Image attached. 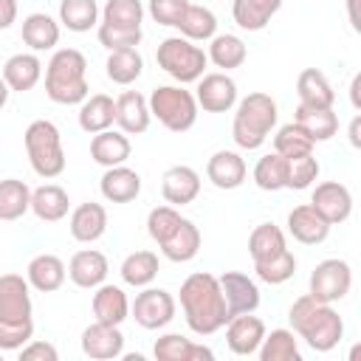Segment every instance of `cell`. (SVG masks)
Wrapping results in <instances>:
<instances>
[{"label":"cell","mask_w":361,"mask_h":361,"mask_svg":"<svg viewBox=\"0 0 361 361\" xmlns=\"http://www.w3.org/2000/svg\"><path fill=\"white\" fill-rule=\"evenodd\" d=\"M296 96H299V104H307V107H333L336 102L333 85L319 68H305L296 76Z\"/></svg>","instance_id":"33"},{"label":"cell","mask_w":361,"mask_h":361,"mask_svg":"<svg viewBox=\"0 0 361 361\" xmlns=\"http://www.w3.org/2000/svg\"><path fill=\"white\" fill-rule=\"evenodd\" d=\"M25 212H31V189L20 178H3L0 180V220L11 223L20 220Z\"/></svg>","instance_id":"39"},{"label":"cell","mask_w":361,"mask_h":361,"mask_svg":"<svg viewBox=\"0 0 361 361\" xmlns=\"http://www.w3.org/2000/svg\"><path fill=\"white\" fill-rule=\"evenodd\" d=\"M31 212L42 223H59L71 212V197H68V192L62 186L42 183V186L31 189Z\"/></svg>","instance_id":"27"},{"label":"cell","mask_w":361,"mask_h":361,"mask_svg":"<svg viewBox=\"0 0 361 361\" xmlns=\"http://www.w3.org/2000/svg\"><path fill=\"white\" fill-rule=\"evenodd\" d=\"M149 116L158 118L169 133H186L197 121V102L195 93L183 85H158L152 87L149 99Z\"/></svg>","instance_id":"6"},{"label":"cell","mask_w":361,"mask_h":361,"mask_svg":"<svg viewBox=\"0 0 361 361\" xmlns=\"http://www.w3.org/2000/svg\"><path fill=\"white\" fill-rule=\"evenodd\" d=\"M99 3L96 0H59V23L73 31V34H85L93 25H99Z\"/></svg>","instance_id":"40"},{"label":"cell","mask_w":361,"mask_h":361,"mask_svg":"<svg viewBox=\"0 0 361 361\" xmlns=\"http://www.w3.org/2000/svg\"><path fill=\"white\" fill-rule=\"evenodd\" d=\"M180 310L189 330L197 336H212L231 319L220 282L209 271H195L180 282Z\"/></svg>","instance_id":"1"},{"label":"cell","mask_w":361,"mask_h":361,"mask_svg":"<svg viewBox=\"0 0 361 361\" xmlns=\"http://www.w3.org/2000/svg\"><path fill=\"white\" fill-rule=\"evenodd\" d=\"M310 206L330 226H338L353 214V192L338 180H322V183H316V189L310 195Z\"/></svg>","instance_id":"11"},{"label":"cell","mask_w":361,"mask_h":361,"mask_svg":"<svg viewBox=\"0 0 361 361\" xmlns=\"http://www.w3.org/2000/svg\"><path fill=\"white\" fill-rule=\"evenodd\" d=\"M31 285L20 274H3L0 276V319L6 322H28L34 313L31 305Z\"/></svg>","instance_id":"15"},{"label":"cell","mask_w":361,"mask_h":361,"mask_svg":"<svg viewBox=\"0 0 361 361\" xmlns=\"http://www.w3.org/2000/svg\"><path fill=\"white\" fill-rule=\"evenodd\" d=\"M178 28H180V37H186L192 42H209L217 34V17L206 6L189 3L183 17H180V23H178Z\"/></svg>","instance_id":"41"},{"label":"cell","mask_w":361,"mask_h":361,"mask_svg":"<svg viewBox=\"0 0 361 361\" xmlns=\"http://www.w3.org/2000/svg\"><path fill=\"white\" fill-rule=\"evenodd\" d=\"M99 189H102V197L110 203H130L141 195V175L127 164L107 166L99 180Z\"/></svg>","instance_id":"21"},{"label":"cell","mask_w":361,"mask_h":361,"mask_svg":"<svg viewBox=\"0 0 361 361\" xmlns=\"http://www.w3.org/2000/svg\"><path fill=\"white\" fill-rule=\"evenodd\" d=\"M358 130H361V116H355V118L350 121V144H353V147H361V135H358Z\"/></svg>","instance_id":"55"},{"label":"cell","mask_w":361,"mask_h":361,"mask_svg":"<svg viewBox=\"0 0 361 361\" xmlns=\"http://www.w3.org/2000/svg\"><path fill=\"white\" fill-rule=\"evenodd\" d=\"M96 37H99V42H102L107 51H116V48H138L144 31H141V28H121V25L99 23Z\"/></svg>","instance_id":"49"},{"label":"cell","mask_w":361,"mask_h":361,"mask_svg":"<svg viewBox=\"0 0 361 361\" xmlns=\"http://www.w3.org/2000/svg\"><path fill=\"white\" fill-rule=\"evenodd\" d=\"M350 102L355 110H361V73H355L350 82Z\"/></svg>","instance_id":"54"},{"label":"cell","mask_w":361,"mask_h":361,"mask_svg":"<svg viewBox=\"0 0 361 361\" xmlns=\"http://www.w3.org/2000/svg\"><path fill=\"white\" fill-rule=\"evenodd\" d=\"M276 116H279L276 102L262 90H254L245 99H237V113L231 121L234 144L240 149H259L274 133Z\"/></svg>","instance_id":"4"},{"label":"cell","mask_w":361,"mask_h":361,"mask_svg":"<svg viewBox=\"0 0 361 361\" xmlns=\"http://www.w3.org/2000/svg\"><path fill=\"white\" fill-rule=\"evenodd\" d=\"M307 293L316 299V302H324V305H336L341 302L350 288H353V268L344 262V259H322L313 274H310V282H307Z\"/></svg>","instance_id":"8"},{"label":"cell","mask_w":361,"mask_h":361,"mask_svg":"<svg viewBox=\"0 0 361 361\" xmlns=\"http://www.w3.org/2000/svg\"><path fill=\"white\" fill-rule=\"evenodd\" d=\"M107 274H110V262L96 248H82L68 262V276L82 290H96L107 279Z\"/></svg>","instance_id":"16"},{"label":"cell","mask_w":361,"mask_h":361,"mask_svg":"<svg viewBox=\"0 0 361 361\" xmlns=\"http://www.w3.org/2000/svg\"><path fill=\"white\" fill-rule=\"evenodd\" d=\"M217 282H220V290H223L228 316L254 313L259 307V285L248 274H243V271H226V274L217 276Z\"/></svg>","instance_id":"12"},{"label":"cell","mask_w":361,"mask_h":361,"mask_svg":"<svg viewBox=\"0 0 361 361\" xmlns=\"http://www.w3.org/2000/svg\"><path fill=\"white\" fill-rule=\"evenodd\" d=\"M161 248V254L169 259V262H189V259H195L197 257V251H200V228L192 223V220H180L178 223V228L158 245Z\"/></svg>","instance_id":"32"},{"label":"cell","mask_w":361,"mask_h":361,"mask_svg":"<svg viewBox=\"0 0 361 361\" xmlns=\"http://www.w3.org/2000/svg\"><path fill=\"white\" fill-rule=\"evenodd\" d=\"M206 56H209V62H212L214 68H220V71L228 73V71H234V68H240V65L245 62L248 48H245V42H243L237 34H214V37L209 39Z\"/></svg>","instance_id":"35"},{"label":"cell","mask_w":361,"mask_h":361,"mask_svg":"<svg viewBox=\"0 0 361 361\" xmlns=\"http://www.w3.org/2000/svg\"><path fill=\"white\" fill-rule=\"evenodd\" d=\"M45 96L56 104H82L90 96L87 59L76 48H59L45 65Z\"/></svg>","instance_id":"3"},{"label":"cell","mask_w":361,"mask_h":361,"mask_svg":"<svg viewBox=\"0 0 361 361\" xmlns=\"http://www.w3.org/2000/svg\"><path fill=\"white\" fill-rule=\"evenodd\" d=\"M288 231L296 243L302 245H319L327 240L330 234V223L310 206V203H302V206H293L288 212Z\"/></svg>","instance_id":"18"},{"label":"cell","mask_w":361,"mask_h":361,"mask_svg":"<svg viewBox=\"0 0 361 361\" xmlns=\"http://www.w3.org/2000/svg\"><path fill=\"white\" fill-rule=\"evenodd\" d=\"M65 276H68V268L65 262L56 257V254H37L28 268H25V279L34 290L39 293H54L65 285Z\"/></svg>","instance_id":"24"},{"label":"cell","mask_w":361,"mask_h":361,"mask_svg":"<svg viewBox=\"0 0 361 361\" xmlns=\"http://www.w3.org/2000/svg\"><path fill=\"white\" fill-rule=\"evenodd\" d=\"M347 11H350V25L355 31H361V20H358V0H347Z\"/></svg>","instance_id":"56"},{"label":"cell","mask_w":361,"mask_h":361,"mask_svg":"<svg viewBox=\"0 0 361 361\" xmlns=\"http://www.w3.org/2000/svg\"><path fill=\"white\" fill-rule=\"evenodd\" d=\"M262 338H265V322L254 313H237L226 322V344L240 358L254 355Z\"/></svg>","instance_id":"13"},{"label":"cell","mask_w":361,"mask_h":361,"mask_svg":"<svg viewBox=\"0 0 361 361\" xmlns=\"http://www.w3.org/2000/svg\"><path fill=\"white\" fill-rule=\"evenodd\" d=\"M152 355L158 361H212L214 353L206 344H197L180 333H164L161 338H155Z\"/></svg>","instance_id":"23"},{"label":"cell","mask_w":361,"mask_h":361,"mask_svg":"<svg viewBox=\"0 0 361 361\" xmlns=\"http://www.w3.org/2000/svg\"><path fill=\"white\" fill-rule=\"evenodd\" d=\"M104 71H107L110 82L127 87V85H133L144 73V56H141L138 48H116V51L107 54Z\"/></svg>","instance_id":"36"},{"label":"cell","mask_w":361,"mask_h":361,"mask_svg":"<svg viewBox=\"0 0 361 361\" xmlns=\"http://www.w3.org/2000/svg\"><path fill=\"white\" fill-rule=\"evenodd\" d=\"M93 316L96 322H104V324H118L124 319H130V299L127 293L118 288V285H110V282H102L93 293Z\"/></svg>","instance_id":"29"},{"label":"cell","mask_w":361,"mask_h":361,"mask_svg":"<svg viewBox=\"0 0 361 361\" xmlns=\"http://www.w3.org/2000/svg\"><path fill=\"white\" fill-rule=\"evenodd\" d=\"M183 217H180V212L175 209V206H155V209H149V214H147V234L161 245L175 228H178V223H180Z\"/></svg>","instance_id":"48"},{"label":"cell","mask_w":361,"mask_h":361,"mask_svg":"<svg viewBox=\"0 0 361 361\" xmlns=\"http://www.w3.org/2000/svg\"><path fill=\"white\" fill-rule=\"evenodd\" d=\"M274 152L282 155V158H296V155H305V152H313V141L310 135L296 124H282L274 135Z\"/></svg>","instance_id":"44"},{"label":"cell","mask_w":361,"mask_h":361,"mask_svg":"<svg viewBox=\"0 0 361 361\" xmlns=\"http://www.w3.org/2000/svg\"><path fill=\"white\" fill-rule=\"evenodd\" d=\"M116 124V99L107 93H93L79 104V127L90 135L110 130Z\"/></svg>","instance_id":"30"},{"label":"cell","mask_w":361,"mask_h":361,"mask_svg":"<svg viewBox=\"0 0 361 361\" xmlns=\"http://www.w3.org/2000/svg\"><path fill=\"white\" fill-rule=\"evenodd\" d=\"M82 353L93 361H113L124 355V333L118 324L93 322L82 330Z\"/></svg>","instance_id":"14"},{"label":"cell","mask_w":361,"mask_h":361,"mask_svg":"<svg viewBox=\"0 0 361 361\" xmlns=\"http://www.w3.org/2000/svg\"><path fill=\"white\" fill-rule=\"evenodd\" d=\"M23 144L28 152V164L39 178L51 180V178H59L65 172L62 135H59V127L54 121H48V118L31 121L23 133Z\"/></svg>","instance_id":"5"},{"label":"cell","mask_w":361,"mask_h":361,"mask_svg":"<svg viewBox=\"0 0 361 361\" xmlns=\"http://www.w3.org/2000/svg\"><path fill=\"white\" fill-rule=\"evenodd\" d=\"M31 338H34V319H28V322L0 319V353H17Z\"/></svg>","instance_id":"50"},{"label":"cell","mask_w":361,"mask_h":361,"mask_svg":"<svg viewBox=\"0 0 361 361\" xmlns=\"http://www.w3.org/2000/svg\"><path fill=\"white\" fill-rule=\"evenodd\" d=\"M155 59H158V68L164 73H169L178 85L197 82L206 73V65H209L206 51L200 45H195L192 39H186V37H166V39H161L158 51H155Z\"/></svg>","instance_id":"7"},{"label":"cell","mask_w":361,"mask_h":361,"mask_svg":"<svg viewBox=\"0 0 361 361\" xmlns=\"http://www.w3.org/2000/svg\"><path fill=\"white\" fill-rule=\"evenodd\" d=\"M144 6L141 0H107L102 8V23L121 25V28H141Z\"/></svg>","instance_id":"47"},{"label":"cell","mask_w":361,"mask_h":361,"mask_svg":"<svg viewBox=\"0 0 361 361\" xmlns=\"http://www.w3.org/2000/svg\"><path fill=\"white\" fill-rule=\"evenodd\" d=\"M293 121L310 135V141H330L338 133V116L333 107H307V104H296Z\"/></svg>","instance_id":"31"},{"label":"cell","mask_w":361,"mask_h":361,"mask_svg":"<svg viewBox=\"0 0 361 361\" xmlns=\"http://www.w3.org/2000/svg\"><path fill=\"white\" fill-rule=\"evenodd\" d=\"M251 178L257 183V189H262V192H279V189H285V158L276 155V152L262 155L257 161Z\"/></svg>","instance_id":"46"},{"label":"cell","mask_w":361,"mask_h":361,"mask_svg":"<svg viewBox=\"0 0 361 361\" xmlns=\"http://www.w3.org/2000/svg\"><path fill=\"white\" fill-rule=\"evenodd\" d=\"M133 147H130V138L121 133V130H102L90 138V158L99 164V166H118V164H127Z\"/></svg>","instance_id":"26"},{"label":"cell","mask_w":361,"mask_h":361,"mask_svg":"<svg viewBox=\"0 0 361 361\" xmlns=\"http://www.w3.org/2000/svg\"><path fill=\"white\" fill-rule=\"evenodd\" d=\"M68 228H71V237L76 243H96L107 231V209L102 203H93V200L90 203H79L71 212Z\"/></svg>","instance_id":"22"},{"label":"cell","mask_w":361,"mask_h":361,"mask_svg":"<svg viewBox=\"0 0 361 361\" xmlns=\"http://www.w3.org/2000/svg\"><path fill=\"white\" fill-rule=\"evenodd\" d=\"M288 243H285V234L279 226L274 223H259L254 226V231L248 234V254L254 262H265L271 257H276L279 251H285Z\"/></svg>","instance_id":"42"},{"label":"cell","mask_w":361,"mask_h":361,"mask_svg":"<svg viewBox=\"0 0 361 361\" xmlns=\"http://www.w3.org/2000/svg\"><path fill=\"white\" fill-rule=\"evenodd\" d=\"M186 6H189V0H149L147 11H149V17H152L158 25L178 28V23H180Z\"/></svg>","instance_id":"51"},{"label":"cell","mask_w":361,"mask_h":361,"mask_svg":"<svg viewBox=\"0 0 361 361\" xmlns=\"http://www.w3.org/2000/svg\"><path fill=\"white\" fill-rule=\"evenodd\" d=\"M152 116H149V104L147 96L138 90H124L116 99V124L124 135H141L147 133Z\"/></svg>","instance_id":"20"},{"label":"cell","mask_w":361,"mask_h":361,"mask_svg":"<svg viewBox=\"0 0 361 361\" xmlns=\"http://www.w3.org/2000/svg\"><path fill=\"white\" fill-rule=\"evenodd\" d=\"M282 8V0H231V17L243 31H262Z\"/></svg>","instance_id":"34"},{"label":"cell","mask_w":361,"mask_h":361,"mask_svg":"<svg viewBox=\"0 0 361 361\" xmlns=\"http://www.w3.org/2000/svg\"><path fill=\"white\" fill-rule=\"evenodd\" d=\"M17 23V0H0V31Z\"/></svg>","instance_id":"53"},{"label":"cell","mask_w":361,"mask_h":361,"mask_svg":"<svg viewBox=\"0 0 361 361\" xmlns=\"http://www.w3.org/2000/svg\"><path fill=\"white\" fill-rule=\"evenodd\" d=\"M257 355H259V361H302L296 333L288 327H276L271 333L265 330V338H262Z\"/></svg>","instance_id":"38"},{"label":"cell","mask_w":361,"mask_h":361,"mask_svg":"<svg viewBox=\"0 0 361 361\" xmlns=\"http://www.w3.org/2000/svg\"><path fill=\"white\" fill-rule=\"evenodd\" d=\"M288 319L290 330L316 353H330L344 338V319L333 310V305L316 302L310 293L293 299Z\"/></svg>","instance_id":"2"},{"label":"cell","mask_w":361,"mask_h":361,"mask_svg":"<svg viewBox=\"0 0 361 361\" xmlns=\"http://www.w3.org/2000/svg\"><path fill=\"white\" fill-rule=\"evenodd\" d=\"M195 102L206 113H228L237 104V82L226 71L203 73L195 87Z\"/></svg>","instance_id":"10"},{"label":"cell","mask_w":361,"mask_h":361,"mask_svg":"<svg viewBox=\"0 0 361 361\" xmlns=\"http://www.w3.org/2000/svg\"><path fill=\"white\" fill-rule=\"evenodd\" d=\"M248 166L245 158L234 149H217L209 161H206V178L217 186V189H237L245 183Z\"/></svg>","instance_id":"19"},{"label":"cell","mask_w":361,"mask_h":361,"mask_svg":"<svg viewBox=\"0 0 361 361\" xmlns=\"http://www.w3.org/2000/svg\"><path fill=\"white\" fill-rule=\"evenodd\" d=\"M118 274H121L124 285H130V288H147L158 276V254L155 251H147V248L144 251H133V254L124 257Z\"/></svg>","instance_id":"37"},{"label":"cell","mask_w":361,"mask_h":361,"mask_svg":"<svg viewBox=\"0 0 361 361\" xmlns=\"http://www.w3.org/2000/svg\"><path fill=\"white\" fill-rule=\"evenodd\" d=\"M254 274L265 285H285L296 274V257H293L290 248H285V251H279L276 257H271L265 262H254Z\"/></svg>","instance_id":"43"},{"label":"cell","mask_w":361,"mask_h":361,"mask_svg":"<svg viewBox=\"0 0 361 361\" xmlns=\"http://www.w3.org/2000/svg\"><path fill=\"white\" fill-rule=\"evenodd\" d=\"M178 302L169 290L164 288H141V293H135V302L130 305V316L135 319L138 327L144 330H161L175 319Z\"/></svg>","instance_id":"9"},{"label":"cell","mask_w":361,"mask_h":361,"mask_svg":"<svg viewBox=\"0 0 361 361\" xmlns=\"http://www.w3.org/2000/svg\"><path fill=\"white\" fill-rule=\"evenodd\" d=\"M8 93H11V87L6 85V79L0 76V110L6 107V102H8Z\"/></svg>","instance_id":"57"},{"label":"cell","mask_w":361,"mask_h":361,"mask_svg":"<svg viewBox=\"0 0 361 361\" xmlns=\"http://www.w3.org/2000/svg\"><path fill=\"white\" fill-rule=\"evenodd\" d=\"M23 42L34 51V54H39V51H51V48H56L59 45V34H62V28H59V20H54L51 14H45V11H34V14H28L25 20H23Z\"/></svg>","instance_id":"28"},{"label":"cell","mask_w":361,"mask_h":361,"mask_svg":"<svg viewBox=\"0 0 361 361\" xmlns=\"http://www.w3.org/2000/svg\"><path fill=\"white\" fill-rule=\"evenodd\" d=\"M161 195L175 209L192 203L200 195V175H197V169H192L186 164L169 166L164 172V178H161Z\"/></svg>","instance_id":"17"},{"label":"cell","mask_w":361,"mask_h":361,"mask_svg":"<svg viewBox=\"0 0 361 361\" xmlns=\"http://www.w3.org/2000/svg\"><path fill=\"white\" fill-rule=\"evenodd\" d=\"M319 172H322V166L313 158V152H305V155H296V158H285V189L302 192L319 178Z\"/></svg>","instance_id":"45"},{"label":"cell","mask_w":361,"mask_h":361,"mask_svg":"<svg viewBox=\"0 0 361 361\" xmlns=\"http://www.w3.org/2000/svg\"><path fill=\"white\" fill-rule=\"evenodd\" d=\"M17 353H20V361H56L59 358V353H56L54 344L37 341V338H31L28 344H23Z\"/></svg>","instance_id":"52"},{"label":"cell","mask_w":361,"mask_h":361,"mask_svg":"<svg viewBox=\"0 0 361 361\" xmlns=\"http://www.w3.org/2000/svg\"><path fill=\"white\" fill-rule=\"evenodd\" d=\"M6 85L14 90V93H25V90H34L42 79V62L37 54H14L3 62V73Z\"/></svg>","instance_id":"25"}]
</instances>
